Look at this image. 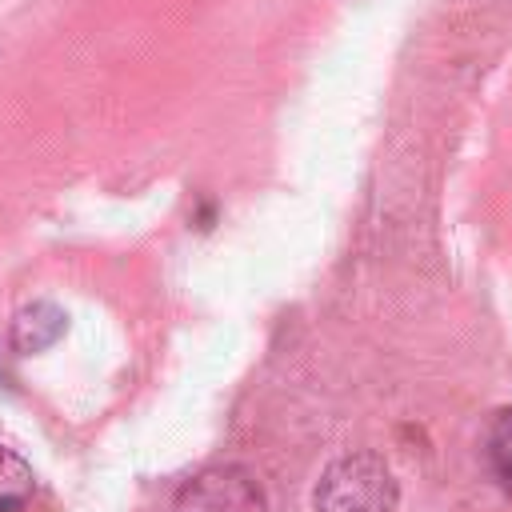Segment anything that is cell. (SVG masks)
Here are the masks:
<instances>
[{
  "instance_id": "obj_1",
  "label": "cell",
  "mask_w": 512,
  "mask_h": 512,
  "mask_svg": "<svg viewBox=\"0 0 512 512\" xmlns=\"http://www.w3.org/2000/svg\"><path fill=\"white\" fill-rule=\"evenodd\" d=\"M396 500V476L376 452H348L332 460L312 492L316 512H396Z\"/></svg>"
},
{
  "instance_id": "obj_2",
  "label": "cell",
  "mask_w": 512,
  "mask_h": 512,
  "mask_svg": "<svg viewBox=\"0 0 512 512\" xmlns=\"http://www.w3.org/2000/svg\"><path fill=\"white\" fill-rule=\"evenodd\" d=\"M172 512H264V492L240 464L196 472L172 500Z\"/></svg>"
},
{
  "instance_id": "obj_3",
  "label": "cell",
  "mask_w": 512,
  "mask_h": 512,
  "mask_svg": "<svg viewBox=\"0 0 512 512\" xmlns=\"http://www.w3.org/2000/svg\"><path fill=\"white\" fill-rule=\"evenodd\" d=\"M64 332H68V316L56 304L36 300V304H28V308L16 312V320H12V348L16 352H44Z\"/></svg>"
},
{
  "instance_id": "obj_4",
  "label": "cell",
  "mask_w": 512,
  "mask_h": 512,
  "mask_svg": "<svg viewBox=\"0 0 512 512\" xmlns=\"http://www.w3.org/2000/svg\"><path fill=\"white\" fill-rule=\"evenodd\" d=\"M36 492V476L24 456L0 444V512H24Z\"/></svg>"
},
{
  "instance_id": "obj_5",
  "label": "cell",
  "mask_w": 512,
  "mask_h": 512,
  "mask_svg": "<svg viewBox=\"0 0 512 512\" xmlns=\"http://www.w3.org/2000/svg\"><path fill=\"white\" fill-rule=\"evenodd\" d=\"M484 448H488V464H492V472L500 476V484L512 488V408L496 412Z\"/></svg>"
}]
</instances>
